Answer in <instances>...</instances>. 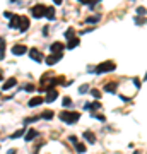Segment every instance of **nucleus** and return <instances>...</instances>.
I'll return each instance as SVG.
<instances>
[{"label": "nucleus", "mask_w": 147, "mask_h": 154, "mask_svg": "<svg viewBox=\"0 0 147 154\" xmlns=\"http://www.w3.org/2000/svg\"><path fill=\"white\" fill-rule=\"evenodd\" d=\"M60 118H62V122H65V123H75V122L80 118V115H79L77 111H62L60 113Z\"/></svg>", "instance_id": "f257e3e1"}, {"label": "nucleus", "mask_w": 147, "mask_h": 154, "mask_svg": "<svg viewBox=\"0 0 147 154\" xmlns=\"http://www.w3.org/2000/svg\"><path fill=\"white\" fill-rule=\"evenodd\" d=\"M116 69V65L113 62H103L99 63L98 67H96V74H105V72H111V70Z\"/></svg>", "instance_id": "f03ea898"}, {"label": "nucleus", "mask_w": 147, "mask_h": 154, "mask_svg": "<svg viewBox=\"0 0 147 154\" xmlns=\"http://www.w3.org/2000/svg\"><path fill=\"white\" fill-rule=\"evenodd\" d=\"M31 14H33V17H36V19L45 17V15H46V7H45V5H34L33 10H31Z\"/></svg>", "instance_id": "7ed1b4c3"}, {"label": "nucleus", "mask_w": 147, "mask_h": 154, "mask_svg": "<svg viewBox=\"0 0 147 154\" xmlns=\"http://www.w3.org/2000/svg\"><path fill=\"white\" fill-rule=\"evenodd\" d=\"M29 58H33L34 62H43V55L39 53V50H34V48L29 50Z\"/></svg>", "instance_id": "20e7f679"}, {"label": "nucleus", "mask_w": 147, "mask_h": 154, "mask_svg": "<svg viewBox=\"0 0 147 154\" xmlns=\"http://www.w3.org/2000/svg\"><path fill=\"white\" fill-rule=\"evenodd\" d=\"M56 98H58V91H56V89H48V94L45 96V101H46V103H51V101H55Z\"/></svg>", "instance_id": "39448f33"}, {"label": "nucleus", "mask_w": 147, "mask_h": 154, "mask_svg": "<svg viewBox=\"0 0 147 154\" xmlns=\"http://www.w3.org/2000/svg\"><path fill=\"white\" fill-rule=\"evenodd\" d=\"M60 58H62V53H51L50 56H46V63L48 65H55Z\"/></svg>", "instance_id": "423d86ee"}, {"label": "nucleus", "mask_w": 147, "mask_h": 154, "mask_svg": "<svg viewBox=\"0 0 147 154\" xmlns=\"http://www.w3.org/2000/svg\"><path fill=\"white\" fill-rule=\"evenodd\" d=\"M15 84H17L15 77H10V79H7V81L4 82V86H2V91H9V89H10V87H14Z\"/></svg>", "instance_id": "0eeeda50"}, {"label": "nucleus", "mask_w": 147, "mask_h": 154, "mask_svg": "<svg viewBox=\"0 0 147 154\" xmlns=\"http://www.w3.org/2000/svg\"><path fill=\"white\" fill-rule=\"evenodd\" d=\"M26 51H28V48H26L24 45H14V46H12V53H14V55H24Z\"/></svg>", "instance_id": "6e6552de"}, {"label": "nucleus", "mask_w": 147, "mask_h": 154, "mask_svg": "<svg viewBox=\"0 0 147 154\" xmlns=\"http://www.w3.org/2000/svg\"><path fill=\"white\" fill-rule=\"evenodd\" d=\"M19 24H21V15H12L10 17V22H9V28H19Z\"/></svg>", "instance_id": "1a4fd4ad"}, {"label": "nucleus", "mask_w": 147, "mask_h": 154, "mask_svg": "<svg viewBox=\"0 0 147 154\" xmlns=\"http://www.w3.org/2000/svg\"><path fill=\"white\" fill-rule=\"evenodd\" d=\"M43 101H45V99H43L41 96H36V98L29 99V103H28V105L31 106V108H34V106H39V105H43Z\"/></svg>", "instance_id": "9d476101"}, {"label": "nucleus", "mask_w": 147, "mask_h": 154, "mask_svg": "<svg viewBox=\"0 0 147 154\" xmlns=\"http://www.w3.org/2000/svg\"><path fill=\"white\" fill-rule=\"evenodd\" d=\"M50 50H51L53 53H62V50H63V43H60V41L53 43V45L50 46Z\"/></svg>", "instance_id": "9b49d317"}, {"label": "nucleus", "mask_w": 147, "mask_h": 154, "mask_svg": "<svg viewBox=\"0 0 147 154\" xmlns=\"http://www.w3.org/2000/svg\"><path fill=\"white\" fill-rule=\"evenodd\" d=\"M28 28H29V19L28 17H21V24H19V31H28Z\"/></svg>", "instance_id": "f8f14e48"}, {"label": "nucleus", "mask_w": 147, "mask_h": 154, "mask_svg": "<svg viewBox=\"0 0 147 154\" xmlns=\"http://www.w3.org/2000/svg\"><path fill=\"white\" fill-rule=\"evenodd\" d=\"M38 135H39V133H38V130H34V128H31V130H29L28 133H26V135H24V137H26V140H33V139H36V137H38Z\"/></svg>", "instance_id": "ddd939ff"}, {"label": "nucleus", "mask_w": 147, "mask_h": 154, "mask_svg": "<svg viewBox=\"0 0 147 154\" xmlns=\"http://www.w3.org/2000/svg\"><path fill=\"white\" fill-rule=\"evenodd\" d=\"M84 139L87 140L89 144H94V142H96V135L92 132H84Z\"/></svg>", "instance_id": "4468645a"}, {"label": "nucleus", "mask_w": 147, "mask_h": 154, "mask_svg": "<svg viewBox=\"0 0 147 154\" xmlns=\"http://www.w3.org/2000/svg\"><path fill=\"white\" fill-rule=\"evenodd\" d=\"M77 45H79V38H75V36H74V38H70V40H69V43H67V48L72 50V48H75Z\"/></svg>", "instance_id": "2eb2a0df"}, {"label": "nucleus", "mask_w": 147, "mask_h": 154, "mask_svg": "<svg viewBox=\"0 0 147 154\" xmlns=\"http://www.w3.org/2000/svg\"><path fill=\"white\" fill-rule=\"evenodd\" d=\"M45 17L51 21V19L55 17V9H53V7H46V15H45Z\"/></svg>", "instance_id": "dca6fc26"}, {"label": "nucleus", "mask_w": 147, "mask_h": 154, "mask_svg": "<svg viewBox=\"0 0 147 154\" xmlns=\"http://www.w3.org/2000/svg\"><path fill=\"white\" fill-rule=\"evenodd\" d=\"M41 118H45V120H51V118H53V111H51V110H45V111L41 113Z\"/></svg>", "instance_id": "f3484780"}, {"label": "nucleus", "mask_w": 147, "mask_h": 154, "mask_svg": "<svg viewBox=\"0 0 147 154\" xmlns=\"http://www.w3.org/2000/svg\"><path fill=\"white\" fill-rule=\"evenodd\" d=\"M26 130H17V132H14L12 135H10V139H19V137H22V135H26Z\"/></svg>", "instance_id": "a211bd4d"}, {"label": "nucleus", "mask_w": 147, "mask_h": 154, "mask_svg": "<svg viewBox=\"0 0 147 154\" xmlns=\"http://www.w3.org/2000/svg\"><path fill=\"white\" fill-rule=\"evenodd\" d=\"M98 21H99V15H92V17H87V19H86L87 24H96Z\"/></svg>", "instance_id": "6ab92c4d"}, {"label": "nucleus", "mask_w": 147, "mask_h": 154, "mask_svg": "<svg viewBox=\"0 0 147 154\" xmlns=\"http://www.w3.org/2000/svg\"><path fill=\"white\" fill-rule=\"evenodd\" d=\"M108 92H115V89H116V84L115 82H111V84H106V87H105Z\"/></svg>", "instance_id": "aec40b11"}, {"label": "nucleus", "mask_w": 147, "mask_h": 154, "mask_svg": "<svg viewBox=\"0 0 147 154\" xmlns=\"http://www.w3.org/2000/svg\"><path fill=\"white\" fill-rule=\"evenodd\" d=\"M75 149H77V153H86V146H84V144L75 142Z\"/></svg>", "instance_id": "412c9836"}, {"label": "nucleus", "mask_w": 147, "mask_h": 154, "mask_svg": "<svg viewBox=\"0 0 147 154\" xmlns=\"http://www.w3.org/2000/svg\"><path fill=\"white\" fill-rule=\"evenodd\" d=\"M65 36H67V40L74 38V29H72V28H70V29H67V31H65Z\"/></svg>", "instance_id": "4be33fe9"}, {"label": "nucleus", "mask_w": 147, "mask_h": 154, "mask_svg": "<svg viewBox=\"0 0 147 154\" xmlns=\"http://www.w3.org/2000/svg\"><path fill=\"white\" fill-rule=\"evenodd\" d=\"M63 106H65V108L72 106V99H70V98H63Z\"/></svg>", "instance_id": "5701e85b"}, {"label": "nucleus", "mask_w": 147, "mask_h": 154, "mask_svg": "<svg viewBox=\"0 0 147 154\" xmlns=\"http://www.w3.org/2000/svg\"><path fill=\"white\" fill-rule=\"evenodd\" d=\"M92 96H94V98H96V99H99V98H101V91H98V89H92Z\"/></svg>", "instance_id": "b1692460"}, {"label": "nucleus", "mask_w": 147, "mask_h": 154, "mask_svg": "<svg viewBox=\"0 0 147 154\" xmlns=\"http://www.w3.org/2000/svg\"><path fill=\"white\" fill-rule=\"evenodd\" d=\"M86 91H87V86H86V84H84V86H80V89H79V92H82V94H84Z\"/></svg>", "instance_id": "393cba45"}, {"label": "nucleus", "mask_w": 147, "mask_h": 154, "mask_svg": "<svg viewBox=\"0 0 147 154\" xmlns=\"http://www.w3.org/2000/svg\"><path fill=\"white\" fill-rule=\"evenodd\" d=\"M137 12H139V14H146V9H144V7H139V9H137Z\"/></svg>", "instance_id": "a878e982"}, {"label": "nucleus", "mask_w": 147, "mask_h": 154, "mask_svg": "<svg viewBox=\"0 0 147 154\" xmlns=\"http://www.w3.org/2000/svg\"><path fill=\"white\" fill-rule=\"evenodd\" d=\"M133 84L137 86V87H140V81H139V79H133Z\"/></svg>", "instance_id": "bb28decb"}, {"label": "nucleus", "mask_w": 147, "mask_h": 154, "mask_svg": "<svg viewBox=\"0 0 147 154\" xmlns=\"http://www.w3.org/2000/svg\"><path fill=\"white\" fill-rule=\"evenodd\" d=\"M33 89H34V86H31V84L26 86V91H33Z\"/></svg>", "instance_id": "cd10ccee"}, {"label": "nucleus", "mask_w": 147, "mask_h": 154, "mask_svg": "<svg viewBox=\"0 0 147 154\" xmlns=\"http://www.w3.org/2000/svg\"><path fill=\"white\" fill-rule=\"evenodd\" d=\"M53 2H55L56 5H58V4H62V0H53Z\"/></svg>", "instance_id": "c85d7f7f"}, {"label": "nucleus", "mask_w": 147, "mask_h": 154, "mask_svg": "<svg viewBox=\"0 0 147 154\" xmlns=\"http://www.w3.org/2000/svg\"><path fill=\"white\" fill-rule=\"evenodd\" d=\"M2 79H4V74H2V70H0V81H2Z\"/></svg>", "instance_id": "c756f323"}]
</instances>
